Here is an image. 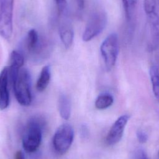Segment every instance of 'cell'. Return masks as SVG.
I'll use <instances>...</instances> for the list:
<instances>
[{"mask_svg":"<svg viewBox=\"0 0 159 159\" xmlns=\"http://www.w3.org/2000/svg\"><path fill=\"white\" fill-rule=\"evenodd\" d=\"M129 119V116L124 114L120 116L112 125L106 137V143L108 145H114L121 140Z\"/></svg>","mask_w":159,"mask_h":159,"instance_id":"8","label":"cell"},{"mask_svg":"<svg viewBox=\"0 0 159 159\" xmlns=\"http://www.w3.org/2000/svg\"><path fill=\"white\" fill-rule=\"evenodd\" d=\"M14 0H0V36L11 39L13 32V9Z\"/></svg>","mask_w":159,"mask_h":159,"instance_id":"7","label":"cell"},{"mask_svg":"<svg viewBox=\"0 0 159 159\" xmlns=\"http://www.w3.org/2000/svg\"><path fill=\"white\" fill-rule=\"evenodd\" d=\"M125 16L127 21H130L132 19L135 9L137 4V0H122Z\"/></svg>","mask_w":159,"mask_h":159,"instance_id":"16","label":"cell"},{"mask_svg":"<svg viewBox=\"0 0 159 159\" xmlns=\"http://www.w3.org/2000/svg\"><path fill=\"white\" fill-rule=\"evenodd\" d=\"M137 138L138 139V141L141 143H145L148 140V135L147 134L142 131V130H138L137 132Z\"/></svg>","mask_w":159,"mask_h":159,"instance_id":"19","label":"cell"},{"mask_svg":"<svg viewBox=\"0 0 159 159\" xmlns=\"http://www.w3.org/2000/svg\"><path fill=\"white\" fill-rule=\"evenodd\" d=\"M57 6L58 14H62L66 12L67 1L66 0H55Z\"/></svg>","mask_w":159,"mask_h":159,"instance_id":"18","label":"cell"},{"mask_svg":"<svg viewBox=\"0 0 159 159\" xmlns=\"http://www.w3.org/2000/svg\"><path fill=\"white\" fill-rule=\"evenodd\" d=\"M158 155H159V152H158Z\"/></svg>","mask_w":159,"mask_h":159,"instance_id":"22","label":"cell"},{"mask_svg":"<svg viewBox=\"0 0 159 159\" xmlns=\"http://www.w3.org/2000/svg\"><path fill=\"white\" fill-rule=\"evenodd\" d=\"M58 109L60 117L68 120L71 116V105L69 98L65 94L60 95L58 100Z\"/></svg>","mask_w":159,"mask_h":159,"instance_id":"11","label":"cell"},{"mask_svg":"<svg viewBox=\"0 0 159 159\" xmlns=\"http://www.w3.org/2000/svg\"><path fill=\"white\" fill-rule=\"evenodd\" d=\"M143 10L150 29L149 48L159 45V0H143Z\"/></svg>","mask_w":159,"mask_h":159,"instance_id":"3","label":"cell"},{"mask_svg":"<svg viewBox=\"0 0 159 159\" xmlns=\"http://www.w3.org/2000/svg\"><path fill=\"white\" fill-rule=\"evenodd\" d=\"M25 42L26 47L29 52H36L38 50L40 40L39 34L35 29H32L28 31Z\"/></svg>","mask_w":159,"mask_h":159,"instance_id":"13","label":"cell"},{"mask_svg":"<svg viewBox=\"0 0 159 159\" xmlns=\"http://www.w3.org/2000/svg\"><path fill=\"white\" fill-rule=\"evenodd\" d=\"M107 23L106 13L102 10H98L91 13L84 28L82 39L89 42L99 35L105 29Z\"/></svg>","mask_w":159,"mask_h":159,"instance_id":"5","label":"cell"},{"mask_svg":"<svg viewBox=\"0 0 159 159\" xmlns=\"http://www.w3.org/2000/svg\"><path fill=\"white\" fill-rule=\"evenodd\" d=\"M43 125L38 117H32L28 121L22 139V147L26 152L32 153L39 149L42 140Z\"/></svg>","mask_w":159,"mask_h":159,"instance_id":"2","label":"cell"},{"mask_svg":"<svg viewBox=\"0 0 159 159\" xmlns=\"http://www.w3.org/2000/svg\"><path fill=\"white\" fill-rule=\"evenodd\" d=\"M119 50V38L116 33L109 34L101 43L100 52L107 71H111L115 66Z\"/></svg>","mask_w":159,"mask_h":159,"instance_id":"4","label":"cell"},{"mask_svg":"<svg viewBox=\"0 0 159 159\" xmlns=\"http://www.w3.org/2000/svg\"><path fill=\"white\" fill-rule=\"evenodd\" d=\"M59 35L60 40L65 47L69 48L73 42L74 31L71 22L67 17V12L59 14Z\"/></svg>","mask_w":159,"mask_h":159,"instance_id":"9","label":"cell"},{"mask_svg":"<svg viewBox=\"0 0 159 159\" xmlns=\"http://www.w3.org/2000/svg\"><path fill=\"white\" fill-rule=\"evenodd\" d=\"M79 9H83L84 7L85 0H75Z\"/></svg>","mask_w":159,"mask_h":159,"instance_id":"21","label":"cell"},{"mask_svg":"<svg viewBox=\"0 0 159 159\" xmlns=\"http://www.w3.org/2000/svg\"><path fill=\"white\" fill-rule=\"evenodd\" d=\"M149 75L152 86L153 93L155 98L159 101V68L157 66H152L149 70Z\"/></svg>","mask_w":159,"mask_h":159,"instance_id":"15","label":"cell"},{"mask_svg":"<svg viewBox=\"0 0 159 159\" xmlns=\"http://www.w3.org/2000/svg\"><path fill=\"white\" fill-rule=\"evenodd\" d=\"M9 75L17 101L23 106L30 105L32 98L31 76L28 70L23 67L9 66Z\"/></svg>","mask_w":159,"mask_h":159,"instance_id":"1","label":"cell"},{"mask_svg":"<svg viewBox=\"0 0 159 159\" xmlns=\"http://www.w3.org/2000/svg\"><path fill=\"white\" fill-rule=\"evenodd\" d=\"M9 66L4 67L0 72V109L4 110L9 107L10 94L9 90Z\"/></svg>","mask_w":159,"mask_h":159,"instance_id":"10","label":"cell"},{"mask_svg":"<svg viewBox=\"0 0 159 159\" xmlns=\"http://www.w3.org/2000/svg\"><path fill=\"white\" fill-rule=\"evenodd\" d=\"M74 139V130L69 124H63L56 130L52 140L54 150L63 155L71 147Z\"/></svg>","mask_w":159,"mask_h":159,"instance_id":"6","label":"cell"},{"mask_svg":"<svg viewBox=\"0 0 159 159\" xmlns=\"http://www.w3.org/2000/svg\"><path fill=\"white\" fill-rule=\"evenodd\" d=\"M10 65L22 68L24 64V57L21 52L13 50L10 55Z\"/></svg>","mask_w":159,"mask_h":159,"instance_id":"17","label":"cell"},{"mask_svg":"<svg viewBox=\"0 0 159 159\" xmlns=\"http://www.w3.org/2000/svg\"><path fill=\"white\" fill-rule=\"evenodd\" d=\"M114 102L113 96L107 93L100 94L96 98L94 105L96 109L102 110L109 107Z\"/></svg>","mask_w":159,"mask_h":159,"instance_id":"14","label":"cell"},{"mask_svg":"<svg viewBox=\"0 0 159 159\" xmlns=\"http://www.w3.org/2000/svg\"><path fill=\"white\" fill-rule=\"evenodd\" d=\"M51 78V69L49 65L44 66L40 73L36 83V89L39 92L43 91L48 86Z\"/></svg>","mask_w":159,"mask_h":159,"instance_id":"12","label":"cell"},{"mask_svg":"<svg viewBox=\"0 0 159 159\" xmlns=\"http://www.w3.org/2000/svg\"><path fill=\"white\" fill-rule=\"evenodd\" d=\"M14 159H25V155L21 150H18L16 152L14 155Z\"/></svg>","mask_w":159,"mask_h":159,"instance_id":"20","label":"cell"}]
</instances>
